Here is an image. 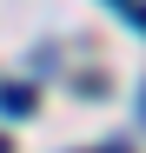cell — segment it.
<instances>
[{
	"instance_id": "6da1fadb",
	"label": "cell",
	"mask_w": 146,
	"mask_h": 153,
	"mask_svg": "<svg viewBox=\"0 0 146 153\" xmlns=\"http://www.w3.org/2000/svg\"><path fill=\"white\" fill-rule=\"evenodd\" d=\"M0 113H33V87H0Z\"/></svg>"
},
{
	"instance_id": "7a4b0ae2",
	"label": "cell",
	"mask_w": 146,
	"mask_h": 153,
	"mask_svg": "<svg viewBox=\"0 0 146 153\" xmlns=\"http://www.w3.org/2000/svg\"><path fill=\"white\" fill-rule=\"evenodd\" d=\"M0 153H7V140H0Z\"/></svg>"
}]
</instances>
